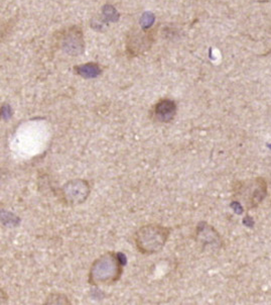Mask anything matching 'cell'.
<instances>
[{"mask_svg":"<svg viewBox=\"0 0 271 305\" xmlns=\"http://www.w3.org/2000/svg\"><path fill=\"white\" fill-rule=\"evenodd\" d=\"M156 23V16L150 12H146L140 19V27L142 30H150Z\"/></svg>","mask_w":271,"mask_h":305,"instance_id":"12","label":"cell"},{"mask_svg":"<svg viewBox=\"0 0 271 305\" xmlns=\"http://www.w3.org/2000/svg\"><path fill=\"white\" fill-rule=\"evenodd\" d=\"M91 194V186L88 180L83 178L71 179L64 183L60 188V200L66 206H79L87 201Z\"/></svg>","mask_w":271,"mask_h":305,"instance_id":"3","label":"cell"},{"mask_svg":"<svg viewBox=\"0 0 271 305\" xmlns=\"http://www.w3.org/2000/svg\"><path fill=\"white\" fill-rule=\"evenodd\" d=\"M127 259L121 252L108 251L98 257L91 265L88 283L91 286H112L122 277Z\"/></svg>","mask_w":271,"mask_h":305,"instance_id":"1","label":"cell"},{"mask_svg":"<svg viewBox=\"0 0 271 305\" xmlns=\"http://www.w3.org/2000/svg\"><path fill=\"white\" fill-rule=\"evenodd\" d=\"M156 30L133 29L127 36L125 41L126 53L129 57H140L150 50L156 40Z\"/></svg>","mask_w":271,"mask_h":305,"instance_id":"4","label":"cell"},{"mask_svg":"<svg viewBox=\"0 0 271 305\" xmlns=\"http://www.w3.org/2000/svg\"><path fill=\"white\" fill-rule=\"evenodd\" d=\"M44 305H71L72 302L70 301L69 297H68L64 293L56 292L50 293L44 302Z\"/></svg>","mask_w":271,"mask_h":305,"instance_id":"10","label":"cell"},{"mask_svg":"<svg viewBox=\"0 0 271 305\" xmlns=\"http://www.w3.org/2000/svg\"><path fill=\"white\" fill-rule=\"evenodd\" d=\"M178 106L174 100L170 98H162L158 100L150 111V118L154 123L160 125H168L176 118Z\"/></svg>","mask_w":271,"mask_h":305,"instance_id":"6","label":"cell"},{"mask_svg":"<svg viewBox=\"0 0 271 305\" xmlns=\"http://www.w3.org/2000/svg\"><path fill=\"white\" fill-rule=\"evenodd\" d=\"M194 240L206 249L207 247L219 248L221 245V238L217 230L206 221H200L196 224L194 232Z\"/></svg>","mask_w":271,"mask_h":305,"instance_id":"7","label":"cell"},{"mask_svg":"<svg viewBox=\"0 0 271 305\" xmlns=\"http://www.w3.org/2000/svg\"><path fill=\"white\" fill-rule=\"evenodd\" d=\"M74 72L84 79H95L102 74V68L98 63L89 62L75 66Z\"/></svg>","mask_w":271,"mask_h":305,"instance_id":"9","label":"cell"},{"mask_svg":"<svg viewBox=\"0 0 271 305\" xmlns=\"http://www.w3.org/2000/svg\"><path fill=\"white\" fill-rule=\"evenodd\" d=\"M267 195L266 183L262 179H257L254 182V185H251L249 192L248 203H250L251 207L257 206Z\"/></svg>","mask_w":271,"mask_h":305,"instance_id":"8","label":"cell"},{"mask_svg":"<svg viewBox=\"0 0 271 305\" xmlns=\"http://www.w3.org/2000/svg\"><path fill=\"white\" fill-rule=\"evenodd\" d=\"M102 20L105 23H117L120 19V14L111 5H105L101 10Z\"/></svg>","mask_w":271,"mask_h":305,"instance_id":"11","label":"cell"},{"mask_svg":"<svg viewBox=\"0 0 271 305\" xmlns=\"http://www.w3.org/2000/svg\"><path fill=\"white\" fill-rule=\"evenodd\" d=\"M230 206L234 210V212L237 213V214H242L244 212V208H243L242 204L240 202H238V201H233L230 204Z\"/></svg>","mask_w":271,"mask_h":305,"instance_id":"13","label":"cell"},{"mask_svg":"<svg viewBox=\"0 0 271 305\" xmlns=\"http://www.w3.org/2000/svg\"><path fill=\"white\" fill-rule=\"evenodd\" d=\"M243 223H244V225L247 226V227H253V226H254V220H253L252 217H250L249 215H247V216H245V217L243 218Z\"/></svg>","mask_w":271,"mask_h":305,"instance_id":"14","label":"cell"},{"mask_svg":"<svg viewBox=\"0 0 271 305\" xmlns=\"http://www.w3.org/2000/svg\"><path fill=\"white\" fill-rule=\"evenodd\" d=\"M60 50L69 56H80L85 51L84 34L80 27L73 26L66 29L60 37Z\"/></svg>","mask_w":271,"mask_h":305,"instance_id":"5","label":"cell"},{"mask_svg":"<svg viewBox=\"0 0 271 305\" xmlns=\"http://www.w3.org/2000/svg\"><path fill=\"white\" fill-rule=\"evenodd\" d=\"M266 146H267V148H268V149H270V150H271V144H267Z\"/></svg>","mask_w":271,"mask_h":305,"instance_id":"15","label":"cell"},{"mask_svg":"<svg viewBox=\"0 0 271 305\" xmlns=\"http://www.w3.org/2000/svg\"><path fill=\"white\" fill-rule=\"evenodd\" d=\"M170 232V227L160 223L144 224L135 231L133 235L135 247L142 255H156L162 251Z\"/></svg>","mask_w":271,"mask_h":305,"instance_id":"2","label":"cell"}]
</instances>
